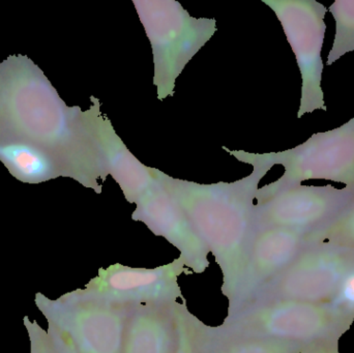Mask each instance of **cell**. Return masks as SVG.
<instances>
[{"instance_id":"obj_12","label":"cell","mask_w":354,"mask_h":353,"mask_svg":"<svg viewBox=\"0 0 354 353\" xmlns=\"http://www.w3.org/2000/svg\"><path fill=\"white\" fill-rule=\"evenodd\" d=\"M309 245L306 232L287 228L258 230L252 242L241 290L227 315L247 304L260 288L293 263Z\"/></svg>"},{"instance_id":"obj_17","label":"cell","mask_w":354,"mask_h":353,"mask_svg":"<svg viewBox=\"0 0 354 353\" xmlns=\"http://www.w3.org/2000/svg\"><path fill=\"white\" fill-rule=\"evenodd\" d=\"M328 10L336 21V35L326 61L330 66L354 51V0H336Z\"/></svg>"},{"instance_id":"obj_9","label":"cell","mask_w":354,"mask_h":353,"mask_svg":"<svg viewBox=\"0 0 354 353\" xmlns=\"http://www.w3.org/2000/svg\"><path fill=\"white\" fill-rule=\"evenodd\" d=\"M183 274L193 275L180 258L155 269L110 265L101 269L83 289L85 296L133 308L139 305L174 304L185 300L178 283Z\"/></svg>"},{"instance_id":"obj_10","label":"cell","mask_w":354,"mask_h":353,"mask_svg":"<svg viewBox=\"0 0 354 353\" xmlns=\"http://www.w3.org/2000/svg\"><path fill=\"white\" fill-rule=\"evenodd\" d=\"M353 200L354 188L301 184L256 203V226L310 233L332 223Z\"/></svg>"},{"instance_id":"obj_1","label":"cell","mask_w":354,"mask_h":353,"mask_svg":"<svg viewBox=\"0 0 354 353\" xmlns=\"http://www.w3.org/2000/svg\"><path fill=\"white\" fill-rule=\"evenodd\" d=\"M0 135L32 143L57 158L66 178L95 189L107 175L95 137V107H68L27 56L0 64Z\"/></svg>"},{"instance_id":"obj_23","label":"cell","mask_w":354,"mask_h":353,"mask_svg":"<svg viewBox=\"0 0 354 353\" xmlns=\"http://www.w3.org/2000/svg\"><path fill=\"white\" fill-rule=\"evenodd\" d=\"M51 332V331H50ZM52 333V332H51ZM53 334V333H52ZM54 336H55L56 338H57L58 342H59L60 347H62V352L64 353H77L75 352L74 347H73L72 345H71L70 343H68L66 340L62 339V338L58 337L57 335H55V334H53Z\"/></svg>"},{"instance_id":"obj_15","label":"cell","mask_w":354,"mask_h":353,"mask_svg":"<svg viewBox=\"0 0 354 353\" xmlns=\"http://www.w3.org/2000/svg\"><path fill=\"white\" fill-rule=\"evenodd\" d=\"M0 162L16 180L24 184H41L64 176L57 158L32 143L0 135Z\"/></svg>"},{"instance_id":"obj_13","label":"cell","mask_w":354,"mask_h":353,"mask_svg":"<svg viewBox=\"0 0 354 353\" xmlns=\"http://www.w3.org/2000/svg\"><path fill=\"white\" fill-rule=\"evenodd\" d=\"M95 136L97 151L106 173L116 180L127 200L135 201L155 186L159 180V170L142 165L122 143L110 122L104 120L95 107Z\"/></svg>"},{"instance_id":"obj_4","label":"cell","mask_w":354,"mask_h":353,"mask_svg":"<svg viewBox=\"0 0 354 353\" xmlns=\"http://www.w3.org/2000/svg\"><path fill=\"white\" fill-rule=\"evenodd\" d=\"M153 47L159 99L174 91L189 60L212 37L216 21L195 19L176 1H134Z\"/></svg>"},{"instance_id":"obj_6","label":"cell","mask_w":354,"mask_h":353,"mask_svg":"<svg viewBox=\"0 0 354 353\" xmlns=\"http://www.w3.org/2000/svg\"><path fill=\"white\" fill-rule=\"evenodd\" d=\"M37 302L50 331L77 353H122L130 307L91 298L80 290L54 300L39 296Z\"/></svg>"},{"instance_id":"obj_21","label":"cell","mask_w":354,"mask_h":353,"mask_svg":"<svg viewBox=\"0 0 354 353\" xmlns=\"http://www.w3.org/2000/svg\"><path fill=\"white\" fill-rule=\"evenodd\" d=\"M332 305L344 314L354 317V271L343 279Z\"/></svg>"},{"instance_id":"obj_5","label":"cell","mask_w":354,"mask_h":353,"mask_svg":"<svg viewBox=\"0 0 354 353\" xmlns=\"http://www.w3.org/2000/svg\"><path fill=\"white\" fill-rule=\"evenodd\" d=\"M256 157L272 168H285L278 180L257 191V202L305 180H332L354 188V117L334 130L314 134L295 149Z\"/></svg>"},{"instance_id":"obj_16","label":"cell","mask_w":354,"mask_h":353,"mask_svg":"<svg viewBox=\"0 0 354 353\" xmlns=\"http://www.w3.org/2000/svg\"><path fill=\"white\" fill-rule=\"evenodd\" d=\"M309 346L204 325L202 353H303Z\"/></svg>"},{"instance_id":"obj_14","label":"cell","mask_w":354,"mask_h":353,"mask_svg":"<svg viewBox=\"0 0 354 353\" xmlns=\"http://www.w3.org/2000/svg\"><path fill=\"white\" fill-rule=\"evenodd\" d=\"M177 303L133 307L124 332L122 353H174Z\"/></svg>"},{"instance_id":"obj_2","label":"cell","mask_w":354,"mask_h":353,"mask_svg":"<svg viewBox=\"0 0 354 353\" xmlns=\"http://www.w3.org/2000/svg\"><path fill=\"white\" fill-rule=\"evenodd\" d=\"M232 153L254 166L251 175L232 184H199L161 174L164 187L180 205L220 267L222 294L228 300V308L239 296L258 231L254 203L258 184L272 169L254 155Z\"/></svg>"},{"instance_id":"obj_18","label":"cell","mask_w":354,"mask_h":353,"mask_svg":"<svg viewBox=\"0 0 354 353\" xmlns=\"http://www.w3.org/2000/svg\"><path fill=\"white\" fill-rule=\"evenodd\" d=\"M176 318V347L174 353H202L205 323L191 313L185 300L177 303Z\"/></svg>"},{"instance_id":"obj_11","label":"cell","mask_w":354,"mask_h":353,"mask_svg":"<svg viewBox=\"0 0 354 353\" xmlns=\"http://www.w3.org/2000/svg\"><path fill=\"white\" fill-rule=\"evenodd\" d=\"M141 195L135 203V221L142 222L156 236H162L176 247L178 258L192 274H204L209 267L208 250L203 240L194 229L174 197L168 192L161 180Z\"/></svg>"},{"instance_id":"obj_19","label":"cell","mask_w":354,"mask_h":353,"mask_svg":"<svg viewBox=\"0 0 354 353\" xmlns=\"http://www.w3.org/2000/svg\"><path fill=\"white\" fill-rule=\"evenodd\" d=\"M308 240L354 250V200L332 223L308 233Z\"/></svg>"},{"instance_id":"obj_22","label":"cell","mask_w":354,"mask_h":353,"mask_svg":"<svg viewBox=\"0 0 354 353\" xmlns=\"http://www.w3.org/2000/svg\"><path fill=\"white\" fill-rule=\"evenodd\" d=\"M303 353H340L339 342L313 344V345H310Z\"/></svg>"},{"instance_id":"obj_3","label":"cell","mask_w":354,"mask_h":353,"mask_svg":"<svg viewBox=\"0 0 354 353\" xmlns=\"http://www.w3.org/2000/svg\"><path fill=\"white\" fill-rule=\"evenodd\" d=\"M353 323L354 317L333 305L274 300L247 305L227 315L222 325L249 335L312 345L340 341Z\"/></svg>"},{"instance_id":"obj_20","label":"cell","mask_w":354,"mask_h":353,"mask_svg":"<svg viewBox=\"0 0 354 353\" xmlns=\"http://www.w3.org/2000/svg\"><path fill=\"white\" fill-rule=\"evenodd\" d=\"M30 339V353H64L57 338L49 332L44 331L35 323L26 321Z\"/></svg>"},{"instance_id":"obj_8","label":"cell","mask_w":354,"mask_h":353,"mask_svg":"<svg viewBox=\"0 0 354 353\" xmlns=\"http://www.w3.org/2000/svg\"><path fill=\"white\" fill-rule=\"evenodd\" d=\"M282 24L297 57L301 75V95L297 118L315 110L326 111L322 90V50L326 37L328 8L315 0H263Z\"/></svg>"},{"instance_id":"obj_7","label":"cell","mask_w":354,"mask_h":353,"mask_svg":"<svg viewBox=\"0 0 354 353\" xmlns=\"http://www.w3.org/2000/svg\"><path fill=\"white\" fill-rule=\"evenodd\" d=\"M353 271L354 250L314 242L243 307L274 300L332 305L343 279Z\"/></svg>"}]
</instances>
